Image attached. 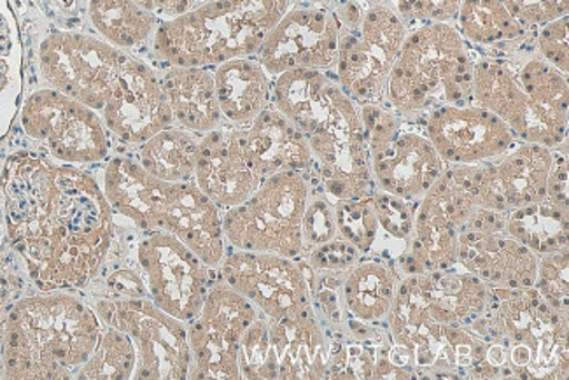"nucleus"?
<instances>
[{
	"instance_id": "nucleus-1",
	"label": "nucleus",
	"mask_w": 569,
	"mask_h": 380,
	"mask_svg": "<svg viewBox=\"0 0 569 380\" xmlns=\"http://www.w3.org/2000/svg\"><path fill=\"white\" fill-rule=\"evenodd\" d=\"M6 233L41 291L87 290L114 240V214L96 178L29 151L0 174Z\"/></svg>"
},
{
	"instance_id": "nucleus-2",
	"label": "nucleus",
	"mask_w": 569,
	"mask_h": 380,
	"mask_svg": "<svg viewBox=\"0 0 569 380\" xmlns=\"http://www.w3.org/2000/svg\"><path fill=\"white\" fill-rule=\"evenodd\" d=\"M272 100L306 136L330 202L376 191L359 106L327 72L295 69L277 76Z\"/></svg>"
},
{
	"instance_id": "nucleus-3",
	"label": "nucleus",
	"mask_w": 569,
	"mask_h": 380,
	"mask_svg": "<svg viewBox=\"0 0 569 380\" xmlns=\"http://www.w3.org/2000/svg\"><path fill=\"white\" fill-rule=\"evenodd\" d=\"M96 309L67 290L23 297L6 310L4 379H71L99 342Z\"/></svg>"
},
{
	"instance_id": "nucleus-4",
	"label": "nucleus",
	"mask_w": 569,
	"mask_h": 380,
	"mask_svg": "<svg viewBox=\"0 0 569 380\" xmlns=\"http://www.w3.org/2000/svg\"><path fill=\"white\" fill-rule=\"evenodd\" d=\"M100 187L112 214L141 232L170 233L209 269H218L227 254L223 212L193 181H160L141 163L114 157L103 167Z\"/></svg>"
},
{
	"instance_id": "nucleus-5",
	"label": "nucleus",
	"mask_w": 569,
	"mask_h": 380,
	"mask_svg": "<svg viewBox=\"0 0 569 380\" xmlns=\"http://www.w3.org/2000/svg\"><path fill=\"white\" fill-rule=\"evenodd\" d=\"M468 330L487 343L499 377L568 379V314L529 288H491L486 310Z\"/></svg>"
},
{
	"instance_id": "nucleus-6",
	"label": "nucleus",
	"mask_w": 569,
	"mask_h": 380,
	"mask_svg": "<svg viewBox=\"0 0 569 380\" xmlns=\"http://www.w3.org/2000/svg\"><path fill=\"white\" fill-rule=\"evenodd\" d=\"M289 0H211L154 32L153 50L170 67H218L254 57Z\"/></svg>"
},
{
	"instance_id": "nucleus-7",
	"label": "nucleus",
	"mask_w": 569,
	"mask_h": 380,
	"mask_svg": "<svg viewBox=\"0 0 569 380\" xmlns=\"http://www.w3.org/2000/svg\"><path fill=\"white\" fill-rule=\"evenodd\" d=\"M471 99L522 142L553 149L566 141L568 79L543 59H529L519 69L492 59L475 62Z\"/></svg>"
},
{
	"instance_id": "nucleus-8",
	"label": "nucleus",
	"mask_w": 569,
	"mask_h": 380,
	"mask_svg": "<svg viewBox=\"0 0 569 380\" xmlns=\"http://www.w3.org/2000/svg\"><path fill=\"white\" fill-rule=\"evenodd\" d=\"M473 59L461 32L450 23H429L407 33L389 74L386 99L403 117L441 106H467Z\"/></svg>"
},
{
	"instance_id": "nucleus-9",
	"label": "nucleus",
	"mask_w": 569,
	"mask_h": 380,
	"mask_svg": "<svg viewBox=\"0 0 569 380\" xmlns=\"http://www.w3.org/2000/svg\"><path fill=\"white\" fill-rule=\"evenodd\" d=\"M312 193L309 172L269 176L246 202L223 212L227 244L239 251L300 258L301 223Z\"/></svg>"
},
{
	"instance_id": "nucleus-10",
	"label": "nucleus",
	"mask_w": 569,
	"mask_h": 380,
	"mask_svg": "<svg viewBox=\"0 0 569 380\" xmlns=\"http://www.w3.org/2000/svg\"><path fill=\"white\" fill-rule=\"evenodd\" d=\"M103 324L118 328L136 348V380H186L191 352L188 324L158 309L149 298H100L93 302Z\"/></svg>"
},
{
	"instance_id": "nucleus-11",
	"label": "nucleus",
	"mask_w": 569,
	"mask_h": 380,
	"mask_svg": "<svg viewBox=\"0 0 569 380\" xmlns=\"http://www.w3.org/2000/svg\"><path fill=\"white\" fill-rule=\"evenodd\" d=\"M405 38V20L386 6L368 9L352 29H340L335 67L347 96L358 103H379L385 99L389 74Z\"/></svg>"
},
{
	"instance_id": "nucleus-12",
	"label": "nucleus",
	"mask_w": 569,
	"mask_h": 380,
	"mask_svg": "<svg viewBox=\"0 0 569 380\" xmlns=\"http://www.w3.org/2000/svg\"><path fill=\"white\" fill-rule=\"evenodd\" d=\"M20 121L33 142L63 163L87 166L108 158V132L97 111L53 88L30 93Z\"/></svg>"
},
{
	"instance_id": "nucleus-13",
	"label": "nucleus",
	"mask_w": 569,
	"mask_h": 380,
	"mask_svg": "<svg viewBox=\"0 0 569 380\" xmlns=\"http://www.w3.org/2000/svg\"><path fill=\"white\" fill-rule=\"evenodd\" d=\"M260 310L233 288L212 279L202 309L188 322L191 380H239V348Z\"/></svg>"
},
{
	"instance_id": "nucleus-14",
	"label": "nucleus",
	"mask_w": 569,
	"mask_h": 380,
	"mask_svg": "<svg viewBox=\"0 0 569 380\" xmlns=\"http://www.w3.org/2000/svg\"><path fill=\"white\" fill-rule=\"evenodd\" d=\"M120 48L81 32H53L39 46L46 83L63 96L102 111L124 60Z\"/></svg>"
},
{
	"instance_id": "nucleus-15",
	"label": "nucleus",
	"mask_w": 569,
	"mask_h": 380,
	"mask_svg": "<svg viewBox=\"0 0 569 380\" xmlns=\"http://www.w3.org/2000/svg\"><path fill=\"white\" fill-rule=\"evenodd\" d=\"M218 269L219 279L248 298L264 318H289L312 307L313 272L303 258L233 249Z\"/></svg>"
},
{
	"instance_id": "nucleus-16",
	"label": "nucleus",
	"mask_w": 569,
	"mask_h": 380,
	"mask_svg": "<svg viewBox=\"0 0 569 380\" xmlns=\"http://www.w3.org/2000/svg\"><path fill=\"white\" fill-rule=\"evenodd\" d=\"M137 269L148 298L186 324L197 318L211 288L209 269L188 246L166 232H149L136 249Z\"/></svg>"
},
{
	"instance_id": "nucleus-17",
	"label": "nucleus",
	"mask_w": 569,
	"mask_h": 380,
	"mask_svg": "<svg viewBox=\"0 0 569 380\" xmlns=\"http://www.w3.org/2000/svg\"><path fill=\"white\" fill-rule=\"evenodd\" d=\"M538 261L531 249L507 233V214L479 207L459 233L458 263L491 288H529Z\"/></svg>"
},
{
	"instance_id": "nucleus-18",
	"label": "nucleus",
	"mask_w": 569,
	"mask_h": 380,
	"mask_svg": "<svg viewBox=\"0 0 569 380\" xmlns=\"http://www.w3.org/2000/svg\"><path fill=\"white\" fill-rule=\"evenodd\" d=\"M337 13L325 9H291L270 30L258 51V62L277 78L295 69L327 71L337 63L340 41Z\"/></svg>"
},
{
	"instance_id": "nucleus-19",
	"label": "nucleus",
	"mask_w": 569,
	"mask_h": 380,
	"mask_svg": "<svg viewBox=\"0 0 569 380\" xmlns=\"http://www.w3.org/2000/svg\"><path fill=\"white\" fill-rule=\"evenodd\" d=\"M102 121L124 144L142 146L173 123L172 109L157 72L141 60H124L103 103Z\"/></svg>"
},
{
	"instance_id": "nucleus-20",
	"label": "nucleus",
	"mask_w": 569,
	"mask_h": 380,
	"mask_svg": "<svg viewBox=\"0 0 569 380\" xmlns=\"http://www.w3.org/2000/svg\"><path fill=\"white\" fill-rule=\"evenodd\" d=\"M426 137L443 163L477 166L495 161L516 146L517 137L480 106H441L426 117Z\"/></svg>"
},
{
	"instance_id": "nucleus-21",
	"label": "nucleus",
	"mask_w": 569,
	"mask_h": 380,
	"mask_svg": "<svg viewBox=\"0 0 569 380\" xmlns=\"http://www.w3.org/2000/svg\"><path fill=\"white\" fill-rule=\"evenodd\" d=\"M556 154L552 149L525 142L495 161L483 163L479 207L508 212L547 197Z\"/></svg>"
},
{
	"instance_id": "nucleus-22",
	"label": "nucleus",
	"mask_w": 569,
	"mask_h": 380,
	"mask_svg": "<svg viewBox=\"0 0 569 380\" xmlns=\"http://www.w3.org/2000/svg\"><path fill=\"white\" fill-rule=\"evenodd\" d=\"M269 342L270 380L327 379L330 330L313 307L269 319Z\"/></svg>"
},
{
	"instance_id": "nucleus-23",
	"label": "nucleus",
	"mask_w": 569,
	"mask_h": 380,
	"mask_svg": "<svg viewBox=\"0 0 569 380\" xmlns=\"http://www.w3.org/2000/svg\"><path fill=\"white\" fill-rule=\"evenodd\" d=\"M263 179L243 153L242 130H212L199 142L193 182L219 207L246 202Z\"/></svg>"
},
{
	"instance_id": "nucleus-24",
	"label": "nucleus",
	"mask_w": 569,
	"mask_h": 380,
	"mask_svg": "<svg viewBox=\"0 0 569 380\" xmlns=\"http://www.w3.org/2000/svg\"><path fill=\"white\" fill-rule=\"evenodd\" d=\"M377 190L419 202L433 187L446 163L428 137L401 129L388 146L370 157Z\"/></svg>"
},
{
	"instance_id": "nucleus-25",
	"label": "nucleus",
	"mask_w": 569,
	"mask_h": 380,
	"mask_svg": "<svg viewBox=\"0 0 569 380\" xmlns=\"http://www.w3.org/2000/svg\"><path fill=\"white\" fill-rule=\"evenodd\" d=\"M242 146L252 170L261 179L313 169L306 136L279 109H263L248 130H242Z\"/></svg>"
},
{
	"instance_id": "nucleus-26",
	"label": "nucleus",
	"mask_w": 569,
	"mask_h": 380,
	"mask_svg": "<svg viewBox=\"0 0 569 380\" xmlns=\"http://www.w3.org/2000/svg\"><path fill=\"white\" fill-rule=\"evenodd\" d=\"M416 281L435 321L467 328L486 310L489 286L461 267L416 273Z\"/></svg>"
},
{
	"instance_id": "nucleus-27",
	"label": "nucleus",
	"mask_w": 569,
	"mask_h": 380,
	"mask_svg": "<svg viewBox=\"0 0 569 380\" xmlns=\"http://www.w3.org/2000/svg\"><path fill=\"white\" fill-rule=\"evenodd\" d=\"M173 121L191 133L219 129L223 114L216 96L214 74L207 67H170L161 78Z\"/></svg>"
},
{
	"instance_id": "nucleus-28",
	"label": "nucleus",
	"mask_w": 569,
	"mask_h": 380,
	"mask_svg": "<svg viewBox=\"0 0 569 380\" xmlns=\"http://www.w3.org/2000/svg\"><path fill=\"white\" fill-rule=\"evenodd\" d=\"M400 276L392 263L382 260L358 261L343 272L342 297L347 318L386 327L397 298Z\"/></svg>"
},
{
	"instance_id": "nucleus-29",
	"label": "nucleus",
	"mask_w": 569,
	"mask_h": 380,
	"mask_svg": "<svg viewBox=\"0 0 569 380\" xmlns=\"http://www.w3.org/2000/svg\"><path fill=\"white\" fill-rule=\"evenodd\" d=\"M214 84L221 114L233 124H249L269 108L272 84L258 60L246 57L221 63Z\"/></svg>"
},
{
	"instance_id": "nucleus-30",
	"label": "nucleus",
	"mask_w": 569,
	"mask_h": 380,
	"mask_svg": "<svg viewBox=\"0 0 569 380\" xmlns=\"http://www.w3.org/2000/svg\"><path fill=\"white\" fill-rule=\"evenodd\" d=\"M568 209L549 199L519 207L507 214V233L537 257L568 248Z\"/></svg>"
},
{
	"instance_id": "nucleus-31",
	"label": "nucleus",
	"mask_w": 569,
	"mask_h": 380,
	"mask_svg": "<svg viewBox=\"0 0 569 380\" xmlns=\"http://www.w3.org/2000/svg\"><path fill=\"white\" fill-rule=\"evenodd\" d=\"M200 139L182 129H163L141 146V166L166 182L193 181Z\"/></svg>"
},
{
	"instance_id": "nucleus-32",
	"label": "nucleus",
	"mask_w": 569,
	"mask_h": 380,
	"mask_svg": "<svg viewBox=\"0 0 569 380\" xmlns=\"http://www.w3.org/2000/svg\"><path fill=\"white\" fill-rule=\"evenodd\" d=\"M23 90V46L17 20L0 0V141L13 127Z\"/></svg>"
},
{
	"instance_id": "nucleus-33",
	"label": "nucleus",
	"mask_w": 569,
	"mask_h": 380,
	"mask_svg": "<svg viewBox=\"0 0 569 380\" xmlns=\"http://www.w3.org/2000/svg\"><path fill=\"white\" fill-rule=\"evenodd\" d=\"M456 20L462 38L471 44H505L526 36V27L510 14L501 0H461Z\"/></svg>"
},
{
	"instance_id": "nucleus-34",
	"label": "nucleus",
	"mask_w": 569,
	"mask_h": 380,
	"mask_svg": "<svg viewBox=\"0 0 569 380\" xmlns=\"http://www.w3.org/2000/svg\"><path fill=\"white\" fill-rule=\"evenodd\" d=\"M90 20L120 50L142 44L154 26V18L136 0H90Z\"/></svg>"
},
{
	"instance_id": "nucleus-35",
	"label": "nucleus",
	"mask_w": 569,
	"mask_h": 380,
	"mask_svg": "<svg viewBox=\"0 0 569 380\" xmlns=\"http://www.w3.org/2000/svg\"><path fill=\"white\" fill-rule=\"evenodd\" d=\"M136 348L127 333L102 324L99 342L87 363L79 368L76 379L129 380L136 372Z\"/></svg>"
},
{
	"instance_id": "nucleus-36",
	"label": "nucleus",
	"mask_w": 569,
	"mask_h": 380,
	"mask_svg": "<svg viewBox=\"0 0 569 380\" xmlns=\"http://www.w3.org/2000/svg\"><path fill=\"white\" fill-rule=\"evenodd\" d=\"M370 194L363 199L331 202L340 239L355 246L361 254L371 252L380 237L379 220H377Z\"/></svg>"
},
{
	"instance_id": "nucleus-37",
	"label": "nucleus",
	"mask_w": 569,
	"mask_h": 380,
	"mask_svg": "<svg viewBox=\"0 0 569 380\" xmlns=\"http://www.w3.org/2000/svg\"><path fill=\"white\" fill-rule=\"evenodd\" d=\"M569 258L568 248L543 254L538 261L535 290L553 309L568 314L569 309Z\"/></svg>"
},
{
	"instance_id": "nucleus-38",
	"label": "nucleus",
	"mask_w": 569,
	"mask_h": 380,
	"mask_svg": "<svg viewBox=\"0 0 569 380\" xmlns=\"http://www.w3.org/2000/svg\"><path fill=\"white\" fill-rule=\"evenodd\" d=\"M240 379L270 380L269 319L263 314L252 321L240 340Z\"/></svg>"
},
{
	"instance_id": "nucleus-39",
	"label": "nucleus",
	"mask_w": 569,
	"mask_h": 380,
	"mask_svg": "<svg viewBox=\"0 0 569 380\" xmlns=\"http://www.w3.org/2000/svg\"><path fill=\"white\" fill-rule=\"evenodd\" d=\"M371 203L376 209L380 232L388 233L392 240L409 246L413 233V207L397 194L376 190L370 194Z\"/></svg>"
},
{
	"instance_id": "nucleus-40",
	"label": "nucleus",
	"mask_w": 569,
	"mask_h": 380,
	"mask_svg": "<svg viewBox=\"0 0 569 380\" xmlns=\"http://www.w3.org/2000/svg\"><path fill=\"white\" fill-rule=\"evenodd\" d=\"M337 237H339V232H337V223H335L333 203L322 191L316 194L310 193L303 223H301V242H303L301 254L327 244Z\"/></svg>"
},
{
	"instance_id": "nucleus-41",
	"label": "nucleus",
	"mask_w": 569,
	"mask_h": 380,
	"mask_svg": "<svg viewBox=\"0 0 569 380\" xmlns=\"http://www.w3.org/2000/svg\"><path fill=\"white\" fill-rule=\"evenodd\" d=\"M359 114L363 120L370 157L388 146L397 137V133L403 129L401 114L382 108L380 103H359Z\"/></svg>"
},
{
	"instance_id": "nucleus-42",
	"label": "nucleus",
	"mask_w": 569,
	"mask_h": 380,
	"mask_svg": "<svg viewBox=\"0 0 569 380\" xmlns=\"http://www.w3.org/2000/svg\"><path fill=\"white\" fill-rule=\"evenodd\" d=\"M361 257L363 254L355 246L337 237L327 244L301 254L300 258L309 263L313 272H346L351 269L352 264L358 263Z\"/></svg>"
},
{
	"instance_id": "nucleus-43",
	"label": "nucleus",
	"mask_w": 569,
	"mask_h": 380,
	"mask_svg": "<svg viewBox=\"0 0 569 380\" xmlns=\"http://www.w3.org/2000/svg\"><path fill=\"white\" fill-rule=\"evenodd\" d=\"M538 48L545 62L550 63L562 76H568V17L541 26L538 32Z\"/></svg>"
},
{
	"instance_id": "nucleus-44",
	"label": "nucleus",
	"mask_w": 569,
	"mask_h": 380,
	"mask_svg": "<svg viewBox=\"0 0 569 380\" xmlns=\"http://www.w3.org/2000/svg\"><path fill=\"white\" fill-rule=\"evenodd\" d=\"M522 26L541 27L568 17L569 0H501Z\"/></svg>"
},
{
	"instance_id": "nucleus-45",
	"label": "nucleus",
	"mask_w": 569,
	"mask_h": 380,
	"mask_svg": "<svg viewBox=\"0 0 569 380\" xmlns=\"http://www.w3.org/2000/svg\"><path fill=\"white\" fill-rule=\"evenodd\" d=\"M461 0H398L401 20L429 23H450L459 13Z\"/></svg>"
},
{
	"instance_id": "nucleus-46",
	"label": "nucleus",
	"mask_w": 569,
	"mask_h": 380,
	"mask_svg": "<svg viewBox=\"0 0 569 380\" xmlns=\"http://www.w3.org/2000/svg\"><path fill=\"white\" fill-rule=\"evenodd\" d=\"M103 298H148L144 281L139 269L118 267L106 279V297Z\"/></svg>"
},
{
	"instance_id": "nucleus-47",
	"label": "nucleus",
	"mask_w": 569,
	"mask_h": 380,
	"mask_svg": "<svg viewBox=\"0 0 569 380\" xmlns=\"http://www.w3.org/2000/svg\"><path fill=\"white\" fill-rule=\"evenodd\" d=\"M550 202L568 209V158L556 157L552 172H550L547 197Z\"/></svg>"
},
{
	"instance_id": "nucleus-48",
	"label": "nucleus",
	"mask_w": 569,
	"mask_h": 380,
	"mask_svg": "<svg viewBox=\"0 0 569 380\" xmlns=\"http://www.w3.org/2000/svg\"><path fill=\"white\" fill-rule=\"evenodd\" d=\"M153 18L169 21L188 13L194 0H136Z\"/></svg>"
},
{
	"instance_id": "nucleus-49",
	"label": "nucleus",
	"mask_w": 569,
	"mask_h": 380,
	"mask_svg": "<svg viewBox=\"0 0 569 380\" xmlns=\"http://www.w3.org/2000/svg\"><path fill=\"white\" fill-rule=\"evenodd\" d=\"M4 318L6 312L0 310V367H2V356H4Z\"/></svg>"
},
{
	"instance_id": "nucleus-50",
	"label": "nucleus",
	"mask_w": 569,
	"mask_h": 380,
	"mask_svg": "<svg viewBox=\"0 0 569 380\" xmlns=\"http://www.w3.org/2000/svg\"><path fill=\"white\" fill-rule=\"evenodd\" d=\"M2 223H4V214L0 218V227H2ZM0 239H2V230H0ZM0 242H2V240H0Z\"/></svg>"
}]
</instances>
